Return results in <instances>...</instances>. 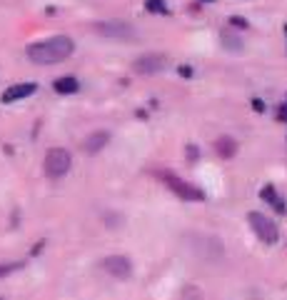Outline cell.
<instances>
[{"instance_id": "obj_1", "label": "cell", "mask_w": 287, "mask_h": 300, "mask_svg": "<svg viewBox=\"0 0 287 300\" xmlns=\"http://www.w3.org/2000/svg\"><path fill=\"white\" fill-rule=\"evenodd\" d=\"M73 50H75L73 38L53 35V38H45V40H38V43H30L25 55L35 65H55V63H63L65 58L73 55Z\"/></svg>"}, {"instance_id": "obj_2", "label": "cell", "mask_w": 287, "mask_h": 300, "mask_svg": "<svg viewBox=\"0 0 287 300\" xmlns=\"http://www.w3.org/2000/svg\"><path fill=\"white\" fill-rule=\"evenodd\" d=\"M160 180L170 188L180 200H190V203H200V200H205V193H202L200 188H195L192 183L182 180V178H180V175H175V173H162V175H160Z\"/></svg>"}, {"instance_id": "obj_3", "label": "cell", "mask_w": 287, "mask_h": 300, "mask_svg": "<svg viewBox=\"0 0 287 300\" xmlns=\"http://www.w3.org/2000/svg\"><path fill=\"white\" fill-rule=\"evenodd\" d=\"M93 28H95L97 35L110 38V40H133V38H137V30L125 20H97Z\"/></svg>"}, {"instance_id": "obj_4", "label": "cell", "mask_w": 287, "mask_h": 300, "mask_svg": "<svg viewBox=\"0 0 287 300\" xmlns=\"http://www.w3.org/2000/svg\"><path fill=\"white\" fill-rule=\"evenodd\" d=\"M248 223L250 228L255 230V235L262 240V243H277V238H280V230H277V225L270 220L268 215H262V213H257V210H252V213H248Z\"/></svg>"}, {"instance_id": "obj_5", "label": "cell", "mask_w": 287, "mask_h": 300, "mask_svg": "<svg viewBox=\"0 0 287 300\" xmlns=\"http://www.w3.org/2000/svg\"><path fill=\"white\" fill-rule=\"evenodd\" d=\"M73 165V158L65 148H50L45 153V173L50 178H63Z\"/></svg>"}, {"instance_id": "obj_6", "label": "cell", "mask_w": 287, "mask_h": 300, "mask_svg": "<svg viewBox=\"0 0 287 300\" xmlns=\"http://www.w3.org/2000/svg\"><path fill=\"white\" fill-rule=\"evenodd\" d=\"M165 68H168V55H162V53H142L133 63V70L137 75H155Z\"/></svg>"}, {"instance_id": "obj_7", "label": "cell", "mask_w": 287, "mask_h": 300, "mask_svg": "<svg viewBox=\"0 0 287 300\" xmlns=\"http://www.w3.org/2000/svg\"><path fill=\"white\" fill-rule=\"evenodd\" d=\"M102 268H105L110 275H115V278H128V275L133 273V265H130V260H128L125 255H110V258H105V260H102Z\"/></svg>"}, {"instance_id": "obj_8", "label": "cell", "mask_w": 287, "mask_h": 300, "mask_svg": "<svg viewBox=\"0 0 287 300\" xmlns=\"http://www.w3.org/2000/svg\"><path fill=\"white\" fill-rule=\"evenodd\" d=\"M35 90H38L35 83H18V85H10L8 90H3L0 100H3V103H18V100H23V98L33 95Z\"/></svg>"}, {"instance_id": "obj_9", "label": "cell", "mask_w": 287, "mask_h": 300, "mask_svg": "<svg viewBox=\"0 0 287 300\" xmlns=\"http://www.w3.org/2000/svg\"><path fill=\"white\" fill-rule=\"evenodd\" d=\"M108 143H110V133L95 130V133H90V135L83 140V150H85L88 155H95V153H100Z\"/></svg>"}, {"instance_id": "obj_10", "label": "cell", "mask_w": 287, "mask_h": 300, "mask_svg": "<svg viewBox=\"0 0 287 300\" xmlns=\"http://www.w3.org/2000/svg\"><path fill=\"white\" fill-rule=\"evenodd\" d=\"M260 198L265 200V203H270V205L275 208L277 213H287V205H285V200L277 195V190H275V185H265L262 190H260Z\"/></svg>"}, {"instance_id": "obj_11", "label": "cell", "mask_w": 287, "mask_h": 300, "mask_svg": "<svg viewBox=\"0 0 287 300\" xmlns=\"http://www.w3.org/2000/svg\"><path fill=\"white\" fill-rule=\"evenodd\" d=\"M53 88L60 95H73L80 90V83H77V78H73V75H63V78H57L55 83H53Z\"/></svg>"}, {"instance_id": "obj_12", "label": "cell", "mask_w": 287, "mask_h": 300, "mask_svg": "<svg viewBox=\"0 0 287 300\" xmlns=\"http://www.w3.org/2000/svg\"><path fill=\"white\" fill-rule=\"evenodd\" d=\"M215 150H217L220 158H232V155L237 153V143H235L232 138H228V135H222V138L215 140Z\"/></svg>"}, {"instance_id": "obj_13", "label": "cell", "mask_w": 287, "mask_h": 300, "mask_svg": "<svg viewBox=\"0 0 287 300\" xmlns=\"http://www.w3.org/2000/svg\"><path fill=\"white\" fill-rule=\"evenodd\" d=\"M145 10H148V13L168 15V3H165V0H145Z\"/></svg>"}, {"instance_id": "obj_14", "label": "cell", "mask_w": 287, "mask_h": 300, "mask_svg": "<svg viewBox=\"0 0 287 300\" xmlns=\"http://www.w3.org/2000/svg\"><path fill=\"white\" fill-rule=\"evenodd\" d=\"M222 45L225 48H230V50H242V45H240V38H235V35H230L228 30H222Z\"/></svg>"}, {"instance_id": "obj_15", "label": "cell", "mask_w": 287, "mask_h": 300, "mask_svg": "<svg viewBox=\"0 0 287 300\" xmlns=\"http://www.w3.org/2000/svg\"><path fill=\"white\" fill-rule=\"evenodd\" d=\"M228 25L230 28H237V30H248L250 28V23L245 18H240V15H232V18L228 20Z\"/></svg>"}, {"instance_id": "obj_16", "label": "cell", "mask_w": 287, "mask_h": 300, "mask_svg": "<svg viewBox=\"0 0 287 300\" xmlns=\"http://www.w3.org/2000/svg\"><path fill=\"white\" fill-rule=\"evenodd\" d=\"M18 268H20L18 262H13V265H0V278L8 275V273H13V270H18Z\"/></svg>"}, {"instance_id": "obj_17", "label": "cell", "mask_w": 287, "mask_h": 300, "mask_svg": "<svg viewBox=\"0 0 287 300\" xmlns=\"http://www.w3.org/2000/svg\"><path fill=\"white\" fill-rule=\"evenodd\" d=\"M252 108H255L257 113H262V110H265V103H262L260 98H255V100H252Z\"/></svg>"}, {"instance_id": "obj_18", "label": "cell", "mask_w": 287, "mask_h": 300, "mask_svg": "<svg viewBox=\"0 0 287 300\" xmlns=\"http://www.w3.org/2000/svg\"><path fill=\"white\" fill-rule=\"evenodd\" d=\"M180 75H182V78H190L192 68H190V65H180Z\"/></svg>"}, {"instance_id": "obj_19", "label": "cell", "mask_w": 287, "mask_h": 300, "mask_svg": "<svg viewBox=\"0 0 287 300\" xmlns=\"http://www.w3.org/2000/svg\"><path fill=\"white\" fill-rule=\"evenodd\" d=\"M188 153H190V160H197V148H188Z\"/></svg>"}, {"instance_id": "obj_20", "label": "cell", "mask_w": 287, "mask_h": 300, "mask_svg": "<svg viewBox=\"0 0 287 300\" xmlns=\"http://www.w3.org/2000/svg\"><path fill=\"white\" fill-rule=\"evenodd\" d=\"M280 120H287V103L280 108Z\"/></svg>"}, {"instance_id": "obj_21", "label": "cell", "mask_w": 287, "mask_h": 300, "mask_svg": "<svg viewBox=\"0 0 287 300\" xmlns=\"http://www.w3.org/2000/svg\"><path fill=\"white\" fill-rule=\"evenodd\" d=\"M200 3H215V0H200Z\"/></svg>"}, {"instance_id": "obj_22", "label": "cell", "mask_w": 287, "mask_h": 300, "mask_svg": "<svg viewBox=\"0 0 287 300\" xmlns=\"http://www.w3.org/2000/svg\"><path fill=\"white\" fill-rule=\"evenodd\" d=\"M285 35H287V25H285Z\"/></svg>"}]
</instances>
